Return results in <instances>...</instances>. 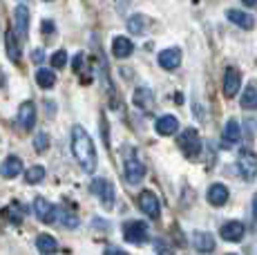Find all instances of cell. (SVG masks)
<instances>
[{
  "instance_id": "obj_6",
  "label": "cell",
  "mask_w": 257,
  "mask_h": 255,
  "mask_svg": "<svg viewBox=\"0 0 257 255\" xmlns=\"http://www.w3.org/2000/svg\"><path fill=\"white\" fill-rule=\"evenodd\" d=\"M237 166H239V173H241V177H244L246 181H253L257 177V157H255V153L244 150V153L239 155Z\"/></svg>"
},
{
  "instance_id": "obj_39",
  "label": "cell",
  "mask_w": 257,
  "mask_h": 255,
  "mask_svg": "<svg viewBox=\"0 0 257 255\" xmlns=\"http://www.w3.org/2000/svg\"><path fill=\"white\" fill-rule=\"evenodd\" d=\"M228 255H235V253H228Z\"/></svg>"
},
{
  "instance_id": "obj_34",
  "label": "cell",
  "mask_w": 257,
  "mask_h": 255,
  "mask_svg": "<svg viewBox=\"0 0 257 255\" xmlns=\"http://www.w3.org/2000/svg\"><path fill=\"white\" fill-rule=\"evenodd\" d=\"M103 255H127L123 248H116V246H110V248H105V253Z\"/></svg>"
},
{
  "instance_id": "obj_1",
  "label": "cell",
  "mask_w": 257,
  "mask_h": 255,
  "mask_svg": "<svg viewBox=\"0 0 257 255\" xmlns=\"http://www.w3.org/2000/svg\"><path fill=\"white\" fill-rule=\"evenodd\" d=\"M72 153L85 173L96 170V148H94L92 137L87 135V130L83 125L72 128Z\"/></svg>"
},
{
  "instance_id": "obj_21",
  "label": "cell",
  "mask_w": 257,
  "mask_h": 255,
  "mask_svg": "<svg viewBox=\"0 0 257 255\" xmlns=\"http://www.w3.org/2000/svg\"><path fill=\"white\" fill-rule=\"evenodd\" d=\"M226 16H228L230 23H235V25H239L244 29H253V25H255L253 16H250V14H246V12H239V9H228V12H226Z\"/></svg>"
},
{
  "instance_id": "obj_23",
  "label": "cell",
  "mask_w": 257,
  "mask_h": 255,
  "mask_svg": "<svg viewBox=\"0 0 257 255\" xmlns=\"http://www.w3.org/2000/svg\"><path fill=\"white\" fill-rule=\"evenodd\" d=\"M239 139H241L239 123H237V119H230L228 123H226V128H224V146L226 148H228V146H235Z\"/></svg>"
},
{
  "instance_id": "obj_29",
  "label": "cell",
  "mask_w": 257,
  "mask_h": 255,
  "mask_svg": "<svg viewBox=\"0 0 257 255\" xmlns=\"http://www.w3.org/2000/svg\"><path fill=\"white\" fill-rule=\"evenodd\" d=\"M34 148H36V153H45L49 148V137L47 132H38L36 137H34Z\"/></svg>"
},
{
  "instance_id": "obj_31",
  "label": "cell",
  "mask_w": 257,
  "mask_h": 255,
  "mask_svg": "<svg viewBox=\"0 0 257 255\" xmlns=\"http://www.w3.org/2000/svg\"><path fill=\"white\" fill-rule=\"evenodd\" d=\"M155 248H157V253H159V255H175V253H172V248L168 246L164 239H157V242H155Z\"/></svg>"
},
{
  "instance_id": "obj_38",
  "label": "cell",
  "mask_w": 257,
  "mask_h": 255,
  "mask_svg": "<svg viewBox=\"0 0 257 255\" xmlns=\"http://www.w3.org/2000/svg\"><path fill=\"white\" fill-rule=\"evenodd\" d=\"M43 58V52H34V61H41Z\"/></svg>"
},
{
  "instance_id": "obj_16",
  "label": "cell",
  "mask_w": 257,
  "mask_h": 255,
  "mask_svg": "<svg viewBox=\"0 0 257 255\" xmlns=\"http://www.w3.org/2000/svg\"><path fill=\"white\" fill-rule=\"evenodd\" d=\"M246 228L241 222H226L224 226H221V237L226 239V242H239L241 237H244Z\"/></svg>"
},
{
  "instance_id": "obj_18",
  "label": "cell",
  "mask_w": 257,
  "mask_h": 255,
  "mask_svg": "<svg viewBox=\"0 0 257 255\" xmlns=\"http://www.w3.org/2000/svg\"><path fill=\"white\" fill-rule=\"evenodd\" d=\"M152 103H155V94H152L150 87H146V85L137 87L135 90V105L141 107V110H150Z\"/></svg>"
},
{
  "instance_id": "obj_28",
  "label": "cell",
  "mask_w": 257,
  "mask_h": 255,
  "mask_svg": "<svg viewBox=\"0 0 257 255\" xmlns=\"http://www.w3.org/2000/svg\"><path fill=\"white\" fill-rule=\"evenodd\" d=\"M241 107L244 110H257V90L253 85L246 87L244 96H241Z\"/></svg>"
},
{
  "instance_id": "obj_19",
  "label": "cell",
  "mask_w": 257,
  "mask_h": 255,
  "mask_svg": "<svg viewBox=\"0 0 257 255\" xmlns=\"http://www.w3.org/2000/svg\"><path fill=\"white\" fill-rule=\"evenodd\" d=\"M155 128H157V132H159V135L168 137V135H175V132H177L179 121H177V116H172V114H164L161 119H157Z\"/></svg>"
},
{
  "instance_id": "obj_13",
  "label": "cell",
  "mask_w": 257,
  "mask_h": 255,
  "mask_svg": "<svg viewBox=\"0 0 257 255\" xmlns=\"http://www.w3.org/2000/svg\"><path fill=\"white\" fill-rule=\"evenodd\" d=\"M192 246L199 253H212L215 251V237L210 233H206V230H197L192 235Z\"/></svg>"
},
{
  "instance_id": "obj_24",
  "label": "cell",
  "mask_w": 257,
  "mask_h": 255,
  "mask_svg": "<svg viewBox=\"0 0 257 255\" xmlns=\"http://www.w3.org/2000/svg\"><path fill=\"white\" fill-rule=\"evenodd\" d=\"M36 81L43 90H52V87L56 85V76H54V72L47 70V67H41V70L36 72Z\"/></svg>"
},
{
  "instance_id": "obj_27",
  "label": "cell",
  "mask_w": 257,
  "mask_h": 255,
  "mask_svg": "<svg viewBox=\"0 0 257 255\" xmlns=\"http://www.w3.org/2000/svg\"><path fill=\"white\" fill-rule=\"evenodd\" d=\"M45 179V168L43 166H32V168H27V173H25V181L27 184H41V181Z\"/></svg>"
},
{
  "instance_id": "obj_32",
  "label": "cell",
  "mask_w": 257,
  "mask_h": 255,
  "mask_svg": "<svg viewBox=\"0 0 257 255\" xmlns=\"http://www.w3.org/2000/svg\"><path fill=\"white\" fill-rule=\"evenodd\" d=\"M5 217H7V219H12L14 224H18V222H21V219H23V215L18 213L16 208H5Z\"/></svg>"
},
{
  "instance_id": "obj_12",
  "label": "cell",
  "mask_w": 257,
  "mask_h": 255,
  "mask_svg": "<svg viewBox=\"0 0 257 255\" xmlns=\"http://www.w3.org/2000/svg\"><path fill=\"white\" fill-rule=\"evenodd\" d=\"M18 38H16V32H14V27H9L7 32H5V47H7V58L12 63H21V45H18Z\"/></svg>"
},
{
  "instance_id": "obj_36",
  "label": "cell",
  "mask_w": 257,
  "mask_h": 255,
  "mask_svg": "<svg viewBox=\"0 0 257 255\" xmlns=\"http://www.w3.org/2000/svg\"><path fill=\"white\" fill-rule=\"evenodd\" d=\"M253 215H255V219H257V193H255V197H253Z\"/></svg>"
},
{
  "instance_id": "obj_26",
  "label": "cell",
  "mask_w": 257,
  "mask_h": 255,
  "mask_svg": "<svg viewBox=\"0 0 257 255\" xmlns=\"http://www.w3.org/2000/svg\"><path fill=\"white\" fill-rule=\"evenodd\" d=\"M56 219L67 228H76L78 226V217L74 213H70V210H65V208H56Z\"/></svg>"
},
{
  "instance_id": "obj_7",
  "label": "cell",
  "mask_w": 257,
  "mask_h": 255,
  "mask_svg": "<svg viewBox=\"0 0 257 255\" xmlns=\"http://www.w3.org/2000/svg\"><path fill=\"white\" fill-rule=\"evenodd\" d=\"M146 177V166L141 164V159H137L135 155H130L125 159V179L127 184H141V179Z\"/></svg>"
},
{
  "instance_id": "obj_37",
  "label": "cell",
  "mask_w": 257,
  "mask_h": 255,
  "mask_svg": "<svg viewBox=\"0 0 257 255\" xmlns=\"http://www.w3.org/2000/svg\"><path fill=\"white\" fill-rule=\"evenodd\" d=\"M241 3H244L246 7H255V5H257V0H241Z\"/></svg>"
},
{
  "instance_id": "obj_2",
  "label": "cell",
  "mask_w": 257,
  "mask_h": 255,
  "mask_svg": "<svg viewBox=\"0 0 257 255\" xmlns=\"http://www.w3.org/2000/svg\"><path fill=\"white\" fill-rule=\"evenodd\" d=\"M179 148L181 153H184L188 159H195V157H199L201 153V139L199 135H197L195 128H188L179 135Z\"/></svg>"
},
{
  "instance_id": "obj_11",
  "label": "cell",
  "mask_w": 257,
  "mask_h": 255,
  "mask_svg": "<svg viewBox=\"0 0 257 255\" xmlns=\"http://www.w3.org/2000/svg\"><path fill=\"white\" fill-rule=\"evenodd\" d=\"M239 85H241V74L237 67H228L224 74V94L228 96V99H233V96L239 92Z\"/></svg>"
},
{
  "instance_id": "obj_15",
  "label": "cell",
  "mask_w": 257,
  "mask_h": 255,
  "mask_svg": "<svg viewBox=\"0 0 257 255\" xmlns=\"http://www.w3.org/2000/svg\"><path fill=\"white\" fill-rule=\"evenodd\" d=\"M179 63H181V50H177V47H170V50H164L159 54V65L168 72L177 70Z\"/></svg>"
},
{
  "instance_id": "obj_33",
  "label": "cell",
  "mask_w": 257,
  "mask_h": 255,
  "mask_svg": "<svg viewBox=\"0 0 257 255\" xmlns=\"http://www.w3.org/2000/svg\"><path fill=\"white\" fill-rule=\"evenodd\" d=\"M41 29H43V34H47V36H52V34H54V29H56V25H54L52 21H43Z\"/></svg>"
},
{
  "instance_id": "obj_17",
  "label": "cell",
  "mask_w": 257,
  "mask_h": 255,
  "mask_svg": "<svg viewBox=\"0 0 257 255\" xmlns=\"http://www.w3.org/2000/svg\"><path fill=\"white\" fill-rule=\"evenodd\" d=\"M135 50V45H132L130 38L125 36H116L114 41H112V54H114L116 58H127Z\"/></svg>"
},
{
  "instance_id": "obj_14",
  "label": "cell",
  "mask_w": 257,
  "mask_h": 255,
  "mask_svg": "<svg viewBox=\"0 0 257 255\" xmlns=\"http://www.w3.org/2000/svg\"><path fill=\"white\" fill-rule=\"evenodd\" d=\"M21 173H23V161L18 159L16 155H9L7 159L3 161V166H0V175H3L5 179H14Z\"/></svg>"
},
{
  "instance_id": "obj_5",
  "label": "cell",
  "mask_w": 257,
  "mask_h": 255,
  "mask_svg": "<svg viewBox=\"0 0 257 255\" xmlns=\"http://www.w3.org/2000/svg\"><path fill=\"white\" fill-rule=\"evenodd\" d=\"M139 208L148 217L152 219H159V213H161V206H159V197H157L152 190H143L139 195Z\"/></svg>"
},
{
  "instance_id": "obj_9",
  "label": "cell",
  "mask_w": 257,
  "mask_h": 255,
  "mask_svg": "<svg viewBox=\"0 0 257 255\" xmlns=\"http://www.w3.org/2000/svg\"><path fill=\"white\" fill-rule=\"evenodd\" d=\"M34 213H36V217L41 219L43 224L56 222V206L49 204L45 197H36V199H34Z\"/></svg>"
},
{
  "instance_id": "obj_35",
  "label": "cell",
  "mask_w": 257,
  "mask_h": 255,
  "mask_svg": "<svg viewBox=\"0 0 257 255\" xmlns=\"http://www.w3.org/2000/svg\"><path fill=\"white\" fill-rule=\"evenodd\" d=\"M81 67H83V56L76 54V56H74V72H81Z\"/></svg>"
},
{
  "instance_id": "obj_3",
  "label": "cell",
  "mask_w": 257,
  "mask_h": 255,
  "mask_svg": "<svg viewBox=\"0 0 257 255\" xmlns=\"http://www.w3.org/2000/svg\"><path fill=\"white\" fill-rule=\"evenodd\" d=\"M123 237H125V242L130 244H143L150 239V230H148V224L146 222H139V219H135V222H127L125 226H123Z\"/></svg>"
},
{
  "instance_id": "obj_8",
  "label": "cell",
  "mask_w": 257,
  "mask_h": 255,
  "mask_svg": "<svg viewBox=\"0 0 257 255\" xmlns=\"http://www.w3.org/2000/svg\"><path fill=\"white\" fill-rule=\"evenodd\" d=\"M27 27H29V9L25 5H18L14 9V32H16L18 41L27 38Z\"/></svg>"
},
{
  "instance_id": "obj_10",
  "label": "cell",
  "mask_w": 257,
  "mask_h": 255,
  "mask_svg": "<svg viewBox=\"0 0 257 255\" xmlns=\"http://www.w3.org/2000/svg\"><path fill=\"white\" fill-rule=\"evenodd\" d=\"M16 121L25 132L34 130V125H36V107H34L32 101H25L23 105L18 107V119Z\"/></svg>"
},
{
  "instance_id": "obj_25",
  "label": "cell",
  "mask_w": 257,
  "mask_h": 255,
  "mask_svg": "<svg viewBox=\"0 0 257 255\" xmlns=\"http://www.w3.org/2000/svg\"><path fill=\"white\" fill-rule=\"evenodd\" d=\"M127 29H130L132 34H146V29H148V18L141 16V14H135V16L127 21Z\"/></svg>"
},
{
  "instance_id": "obj_22",
  "label": "cell",
  "mask_w": 257,
  "mask_h": 255,
  "mask_svg": "<svg viewBox=\"0 0 257 255\" xmlns=\"http://www.w3.org/2000/svg\"><path fill=\"white\" fill-rule=\"evenodd\" d=\"M36 248H38V253H43V255H54L58 251V242L52 237V235L43 233L36 237Z\"/></svg>"
},
{
  "instance_id": "obj_4",
  "label": "cell",
  "mask_w": 257,
  "mask_h": 255,
  "mask_svg": "<svg viewBox=\"0 0 257 255\" xmlns=\"http://www.w3.org/2000/svg\"><path fill=\"white\" fill-rule=\"evenodd\" d=\"M90 190L101 199V204L105 206V208H112V206H114V186H112L107 179H103V177L94 179L90 184Z\"/></svg>"
},
{
  "instance_id": "obj_20",
  "label": "cell",
  "mask_w": 257,
  "mask_h": 255,
  "mask_svg": "<svg viewBox=\"0 0 257 255\" xmlns=\"http://www.w3.org/2000/svg\"><path fill=\"white\" fill-rule=\"evenodd\" d=\"M208 202L212 206H224L228 202V188L224 184H212L208 188Z\"/></svg>"
},
{
  "instance_id": "obj_30",
  "label": "cell",
  "mask_w": 257,
  "mask_h": 255,
  "mask_svg": "<svg viewBox=\"0 0 257 255\" xmlns=\"http://www.w3.org/2000/svg\"><path fill=\"white\" fill-rule=\"evenodd\" d=\"M65 65H67V52L65 50H58L52 56V67H56V70H63Z\"/></svg>"
}]
</instances>
